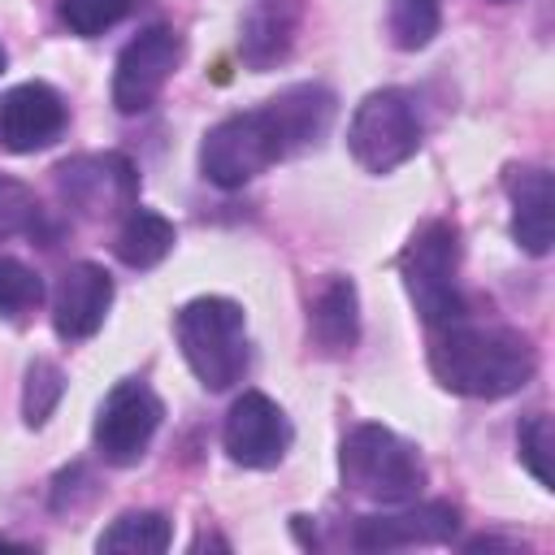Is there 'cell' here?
Here are the masks:
<instances>
[{
	"label": "cell",
	"instance_id": "cell-17",
	"mask_svg": "<svg viewBox=\"0 0 555 555\" xmlns=\"http://www.w3.org/2000/svg\"><path fill=\"white\" fill-rule=\"evenodd\" d=\"M173 243H178L173 221L160 217V212H152V208H139V204H134V208L126 212L121 230H117L113 251H117V260H121L126 269H156V264L173 251Z\"/></svg>",
	"mask_w": 555,
	"mask_h": 555
},
{
	"label": "cell",
	"instance_id": "cell-12",
	"mask_svg": "<svg viewBox=\"0 0 555 555\" xmlns=\"http://www.w3.org/2000/svg\"><path fill=\"white\" fill-rule=\"evenodd\" d=\"M65 134V100L48 82H17L0 95V147L39 152Z\"/></svg>",
	"mask_w": 555,
	"mask_h": 555
},
{
	"label": "cell",
	"instance_id": "cell-1",
	"mask_svg": "<svg viewBox=\"0 0 555 555\" xmlns=\"http://www.w3.org/2000/svg\"><path fill=\"white\" fill-rule=\"evenodd\" d=\"M334 108L338 100L330 87L295 82L260 108L217 121L199 143V173L221 191H238L278 160L321 143L334 121Z\"/></svg>",
	"mask_w": 555,
	"mask_h": 555
},
{
	"label": "cell",
	"instance_id": "cell-10",
	"mask_svg": "<svg viewBox=\"0 0 555 555\" xmlns=\"http://www.w3.org/2000/svg\"><path fill=\"white\" fill-rule=\"evenodd\" d=\"M291 438H295V429H291L286 412L260 390H243L225 412L221 442H225V455L243 468L282 464V455L291 451Z\"/></svg>",
	"mask_w": 555,
	"mask_h": 555
},
{
	"label": "cell",
	"instance_id": "cell-3",
	"mask_svg": "<svg viewBox=\"0 0 555 555\" xmlns=\"http://www.w3.org/2000/svg\"><path fill=\"white\" fill-rule=\"evenodd\" d=\"M173 338L204 390H230L234 382H243L251 364L243 304L225 295H199L182 304L173 317Z\"/></svg>",
	"mask_w": 555,
	"mask_h": 555
},
{
	"label": "cell",
	"instance_id": "cell-22",
	"mask_svg": "<svg viewBox=\"0 0 555 555\" xmlns=\"http://www.w3.org/2000/svg\"><path fill=\"white\" fill-rule=\"evenodd\" d=\"M134 4H139V0H61L56 13H61V22L69 26V35L95 39V35L113 30L121 17H130Z\"/></svg>",
	"mask_w": 555,
	"mask_h": 555
},
{
	"label": "cell",
	"instance_id": "cell-13",
	"mask_svg": "<svg viewBox=\"0 0 555 555\" xmlns=\"http://www.w3.org/2000/svg\"><path fill=\"white\" fill-rule=\"evenodd\" d=\"M113 308V278L104 264L78 260L61 273L56 295H52V330L61 343H82L91 338Z\"/></svg>",
	"mask_w": 555,
	"mask_h": 555
},
{
	"label": "cell",
	"instance_id": "cell-24",
	"mask_svg": "<svg viewBox=\"0 0 555 555\" xmlns=\"http://www.w3.org/2000/svg\"><path fill=\"white\" fill-rule=\"evenodd\" d=\"M516 447H520V464L538 477V486H555V473H551L555 429H551V416H546V412H533V416L516 429Z\"/></svg>",
	"mask_w": 555,
	"mask_h": 555
},
{
	"label": "cell",
	"instance_id": "cell-8",
	"mask_svg": "<svg viewBox=\"0 0 555 555\" xmlns=\"http://www.w3.org/2000/svg\"><path fill=\"white\" fill-rule=\"evenodd\" d=\"M178 61H182V35L173 26L139 30L113 65V104H117V113H126V117L147 113L160 100L165 82L173 78Z\"/></svg>",
	"mask_w": 555,
	"mask_h": 555
},
{
	"label": "cell",
	"instance_id": "cell-23",
	"mask_svg": "<svg viewBox=\"0 0 555 555\" xmlns=\"http://www.w3.org/2000/svg\"><path fill=\"white\" fill-rule=\"evenodd\" d=\"M43 299V282L30 264L0 256V317H26L30 308H39Z\"/></svg>",
	"mask_w": 555,
	"mask_h": 555
},
{
	"label": "cell",
	"instance_id": "cell-20",
	"mask_svg": "<svg viewBox=\"0 0 555 555\" xmlns=\"http://www.w3.org/2000/svg\"><path fill=\"white\" fill-rule=\"evenodd\" d=\"M442 26L438 0H390V43L403 52L425 48Z\"/></svg>",
	"mask_w": 555,
	"mask_h": 555
},
{
	"label": "cell",
	"instance_id": "cell-11",
	"mask_svg": "<svg viewBox=\"0 0 555 555\" xmlns=\"http://www.w3.org/2000/svg\"><path fill=\"white\" fill-rule=\"evenodd\" d=\"M460 529V512L451 503H399V512H373L351 525V546L360 551H395V546H438Z\"/></svg>",
	"mask_w": 555,
	"mask_h": 555
},
{
	"label": "cell",
	"instance_id": "cell-16",
	"mask_svg": "<svg viewBox=\"0 0 555 555\" xmlns=\"http://www.w3.org/2000/svg\"><path fill=\"white\" fill-rule=\"evenodd\" d=\"M308 334L325 356H343L360 338V295L356 282L334 273L321 282L312 308H308Z\"/></svg>",
	"mask_w": 555,
	"mask_h": 555
},
{
	"label": "cell",
	"instance_id": "cell-9",
	"mask_svg": "<svg viewBox=\"0 0 555 555\" xmlns=\"http://www.w3.org/2000/svg\"><path fill=\"white\" fill-rule=\"evenodd\" d=\"M56 191L82 217H113L139 204V173L121 152L69 156L56 165Z\"/></svg>",
	"mask_w": 555,
	"mask_h": 555
},
{
	"label": "cell",
	"instance_id": "cell-14",
	"mask_svg": "<svg viewBox=\"0 0 555 555\" xmlns=\"http://www.w3.org/2000/svg\"><path fill=\"white\" fill-rule=\"evenodd\" d=\"M512 195V238L529 256H546L555 243V182L542 165H516L507 173Z\"/></svg>",
	"mask_w": 555,
	"mask_h": 555
},
{
	"label": "cell",
	"instance_id": "cell-25",
	"mask_svg": "<svg viewBox=\"0 0 555 555\" xmlns=\"http://www.w3.org/2000/svg\"><path fill=\"white\" fill-rule=\"evenodd\" d=\"M4 61H9V56H4V48H0V74H4Z\"/></svg>",
	"mask_w": 555,
	"mask_h": 555
},
{
	"label": "cell",
	"instance_id": "cell-4",
	"mask_svg": "<svg viewBox=\"0 0 555 555\" xmlns=\"http://www.w3.org/2000/svg\"><path fill=\"white\" fill-rule=\"evenodd\" d=\"M338 473H343V486L351 494H360L369 503H382V507L412 503L425 490L421 451L386 425H356L343 438Z\"/></svg>",
	"mask_w": 555,
	"mask_h": 555
},
{
	"label": "cell",
	"instance_id": "cell-18",
	"mask_svg": "<svg viewBox=\"0 0 555 555\" xmlns=\"http://www.w3.org/2000/svg\"><path fill=\"white\" fill-rule=\"evenodd\" d=\"M173 542V520L165 512H121L100 538L95 551H117V555H160Z\"/></svg>",
	"mask_w": 555,
	"mask_h": 555
},
{
	"label": "cell",
	"instance_id": "cell-15",
	"mask_svg": "<svg viewBox=\"0 0 555 555\" xmlns=\"http://www.w3.org/2000/svg\"><path fill=\"white\" fill-rule=\"evenodd\" d=\"M299 35V0H247L238 22V56L247 69L264 74L282 65Z\"/></svg>",
	"mask_w": 555,
	"mask_h": 555
},
{
	"label": "cell",
	"instance_id": "cell-21",
	"mask_svg": "<svg viewBox=\"0 0 555 555\" xmlns=\"http://www.w3.org/2000/svg\"><path fill=\"white\" fill-rule=\"evenodd\" d=\"M65 395V373L52 364V360H30L26 364V386H22V416L26 425H43L52 416V408L61 403Z\"/></svg>",
	"mask_w": 555,
	"mask_h": 555
},
{
	"label": "cell",
	"instance_id": "cell-19",
	"mask_svg": "<svg viewBox=\"0 0 555 555\" xmlns=\"http://www.w3.org/2000/svg\"><path fill=\"white\" fill-rule=\"evenodd\" d=\"M48 238V217L35 199V191L17 178H4L0 173V243L4 238Z\"/></svg>",
	"mask_w": 555,
	"mask_h": 555
},
{
	"label": "cell",
	"instance_id": "cell-2",
	"mask_svg": "<svg viewBox=\"0 0 555 555\" xmlns=\"http://www.w3.org/2000/svg\"><path fill=\"white\" fill-rule=\"evenodd\" d=\"M429 369L455 395L503 399V395H516L533 377L538 356L520 330L451 321L429 347Z\"/></svg>",
	"mask_w": 555,
	"mask_h": 555
},
{
	"label": "cell",
	"instance_id": "cell-7",
	"mask_svg": "<svg viewBox=\"0 0 555 555\" xmlns=\"http://www.w3.org/2000/svg\"><path fill=\"white\" fill-rule=\"evenodd\" d=\"M160 421H165V403L147 382H139V377L117 382L95 412V429H91L95 455L113 468L139 464L147 455Z\"/></svg>",
	"mask_w": 555,
	"mask_h": 555
},
{
	"label": "cell",
	"instance_id": "cell-6",
	"mask_svg": "<svg viewBox=\"0 0 555 555\" xmlns=\"http://www.w3.org/2000/svg\"><path fill=\"white\" fill-rule=\"evenodd\" d=\"M421 139H425V130H421L416 104L399 87H382V91L364 95L347 121V152L369 173H390V169L408 165L421 152Z\"/></svg>",
	"mask_w": 555,
	"mask_h": 555
},
{
	"label": "cell",
	"instance_id": "cell-5",
	"mask_svg": "<svg viewBox=\"0 0 555 555\" xmlns=\"http://www.w3.org/2000/svg\"><path fill=\"white\" fill-rule=\"evenodd\" d=\"M403 286L416 304V312L429 325H451L464 317V291H460V230L442 217L416 225L399 256Z\"/></svg>",
	"mask_w": 555,
	"mask_h": 555
}]
</instances>
